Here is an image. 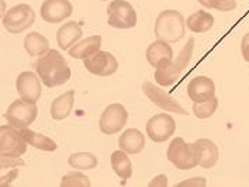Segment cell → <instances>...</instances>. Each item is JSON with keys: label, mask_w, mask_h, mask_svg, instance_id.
Wrapping results in <instances>:
<instances>
[{"label": "cell", "mask_w": 249, "mask_h": 187, "mask_svg": "<svg viewBox=\"0 0 249 187\" xmlns=\"http://www.w3.org/2000/svg\"><path fill=\"white\" fill-rule=\"evenodd\" d=\"M154 31L157 40H163L169 44L180 41L186 33V20L183 14L178 10L160 12L155 20Z\"/></svg>", "instance_id": "obj_3"}, {"label": "cell", "mask_w": 249, "mask_h": 187, "mask_svg": "<svg viewBox=\"0 0 249 187\" xmlns=\"http://www.w3.org/2000/svg\"><path fill=\"white\" fill-rule=\"evenodd\" d=\"M24 50L30 56L39 58L50 51V41L37 31H31L24 38Z\"/></svg>", "instance_id": "obj_21"}, {"label": "cell", "mask_w": 249, "mask_h": 187, "mask_svg": "<svg viewBox=\"0 0 249 187\" xmlns=\"http://www.w3.org/2000/svg\"><path fill=\"white\" fill-rule=\"evenodd\" d=\"M34 68L42 83L50 89L62 86L71 79L72 75L66 59L56 50H50L45 55L37 58Z\"/></svg>", "instance_id": "obj_1"}, {"label": "cell", "mask_w": 249, "mask_h": 187, "mask_svg": "<svg viewBox=\"0 0 249 187\" xmlns=\"http://www.w3.org/2000/svg\"><path fill=\"white\" fill-rule=\"evenodd\" d=\"M127 121H128L127 108L120 103H114L103 110L99 120V128L106 135H113L120 133L125 127Z\"/></svg>", "instance_id": "obj_9"}, {"label": "cell", "mask_w": 249, "mask_h": 187, "mask_svg": "<svg viewBox=\"0 0 249 187\" xmlns=\"http://www.w3.org/2000/svg\"><path fill=\"white\" fill-rule=\"evenodd\" d=\"M241 53H242V58L249 62V33H247L241 41Z\"/></svg>", "instance_id": "obj_33"}, {"label": "cell", "mask_w": 249, "mask_h": 187, "mask_svg": "<svg viewBox=\"0 0 249 187\" xmlns=\"http://www.w3.org/2000/svg\"><path fill=\"white\" fill-rule=\"evenodd\" d=\"M73 104H75V90H68L64 94L58 96L51 103V108H50L51 117L55 121L65 120L72 113Z\"/></svg>", "instance_id": "obj_19"}, {"label": "cell", "mask_w": 249, "mask_h": 187, "mask_svg": "<svg viewBox=\"0 0 249 187\" xmlns=\"http://www.w3.org/2000/svg\"><path fill=\"white\" fill-rule=\"evenodd\" d=\"M92 183L86 174L80 173V170L66 173L61 180V187H90Z\"/></svg>", "instance_id": "obj_28"}, {"label": "cell", "mask_w": 249, "mask_h": 187, "mask_svg": "<svg viewBox=\"0 0 249 187\" xmlns=\"http://www.w3.org/2000/svg\"><path fill=\"white\" fill-rule=\"evenodd\" d=\"M102 1H106V0H102Z\"/></svg>", "instance_id": "obj_36"}, {"label": "cell", "mask_w": 249, "mask_h": 187, "mask_svg": "<svg viewBox=\"0 0 249 187\" xmlns=\"http://www.w3.org/2000/svg\"><path fill=\"white\" fill-rule=\"evenodd\" d=\"M203 7H206V9H211V1L213 0H197Z\"/></svg>", "instance_id": "obj_35"}, {"label": "cell", "mask_w": 249, "mask_h": 187, "mask_svg": "<svg viewBox=\"0 0 249 187\" xmlns=\"http://www.w3.org/2000/svg\"><path fill=\"white\" fill-rule=\"evenodd\" d=\"M68 163L76 170H90L97 166V158L90 152H78L68 158Z\"/></svg>", "instance_id": "obj_26"}, {"label": "cell", "mask_w": 249, "mask_h": 187, "mask_svg": "<svg viewBox=\"0 0 249 187\" xmlns=\"http://www.w3.org/2000/svg\"><path fill=\"white\" fill-rule=\"evenodd\" d=\"M187 94L195 103L207 102L215 97V83L209 76H196L187 85Z\"/></svg>", "instance_id": "obj_15"}, {"label": "cell", "mask_w": 249, "mask_h": 187, "mask_svg": "<svg viewBox=\"0 0 249 187\" xmlns=\"http://www.w3.org/2000/svg\"><path fill=\"white\" fill-rule=\"evenodd\" d=\"M168 160L176 169L190 170L200 163V149L196 142L187 144L183 138L176 136L171 141L166 152Z\"/></svg>", "instance_id": "obj_4"}, {"label": "cell", "mask_w": 249, "mask_h": 187, "mask_svg": "<svg viewBox=\"0 0 249 187\" xmlns=\"http://www.w3.org/2000/svg\"><path fill=\"white\" fill-rule=\"evenodd\" d=\"M168 186V177L165 174H159L154 177L149 183V187H166Z\"/></svg>", "instance_id": "obj_34"}, {"label": "cell", "mask_w": 249, "mask_h": 187, "mask_svg": "<svg viewBox=\"0 0 249 187\" xmlns=\"http://www.w3.org/2000/svg\"><path fill=\"white\" fill-rule=\"evenodd\" d=\"M82 35H83V30L78 21H68L59 27L56 33L58 47L64 51H68L69 48H72L76 42L80 41Z\"/></svg>", "instance_id": "obj_16"}, {"label": "cell", "mask_w": 249, "mask_h": 187, "mask_svg": "<svg viewBox=\"0 0 249 187\" xmlns=\"http://www.w3.org/2000/svg\"><path fill=\"white\" fill-rule=\"evenodd\" d=\"M41 83H42V80L37 72L27 70V72H23L18 75V78L16 80V89L21 99L37 104V102L41 97V92H42Z\"/></svg>", "instance_id": "obj_13"}, {"label": "cell", "mask_w": 249, "mask_h": 187, "mask_svg": "<svg viewBox=\"0 0 249 187\" xmlns=\"http://www.w3.org/2000/svg\"><path fill=\"white\" fill-rule=\"evenodd\" d=\"M36 12L28 4H16L3 16V27L12 34H21L34 24Z\"/></svg>", "instance_id": "obj_6"}, {"label": "cell", "mask_w": 249, "mask_h": 187, "mask_svg": "<svg viewBox=\"0 0 249 187\" xmlns=\"http://www.w3.org/2000/svg\"><path fill=\"white\" fill-rule=\"evenodd\" d=\"M24 165V160L20 159V156H1V169H14L17 166H23Z\"/></svg>", "instance_id": "obj_31"}, {"label": "cell", "mask_w": 249, "mask_h": 187, "mask_svg": "<svg viewBox=\"0 0 249 187\" xmlns=\"http://www.w3.org/2000/svg\"><path fill=\"white\" fill-rule=\"evenodd\" d=\"M142 90H144L145 96L159 108L169 111V113H176V114H189L183 107L180 106L173 97L166 93L165 90H162L159 86H157L152 82H144L142 85Z\"/></svg>", "instance_id": "obj_12"}, {"label": "cell", "mask_w": 249, "mask_h": 187, "mask_svg": "<svg viewBox=\"0 0 249 187\" xmlns=\"http://www.w3.org/2000/svg\"><path fill=\"white\" fill-rule=\"evenodd\" d=\"M165 58H173L171 44L163 40H155L146 50V61L151 67H157L159 61Z\"/></svg>", "instance_id": "obj_24"}, {"label": "cell", "mask_w": 249, "mask_h": 187, "mask_svg": "<svg viewBox=\"0 0 249 187\" xmlns=\"http://www.w3.org/2000/svg\"><path fill=\"white\" fill-rule=\"evenodd\" d=\"M193 48H195V40L192 37L186 42V45L176 58H165L159 61V64L155 67V80L159 86L169 87L180 79L182 73L190 64Z\"/></svg>", "instance_id": "obj_2"}, {"label": "cell", "mask_w": 249, "mask_h": 187, "mask_svg": "<svg viewBox=\"0 0 249 187\" xmlns=\"http://www.w3.org/2000/svg\"><path fill=\"white\" fill-rule=\"evenodd\" d=\"M17 174H18V169H17V168H14L13 170H10L9 173L3 174V176H1V180H0V185H1V187L10 186V185H12V182L16 180Z\"/></svg>", "instance_id": "obj_32"}, {"label": "cell", "mask_w": 249, "mask_h": 187, "mask_svg": "<svg viewBox=\"0 0 249 187\" xmlns=\"http://www.w3.org/2000/svg\"><path fill=\"white\" fill-rule=\"evenodd\" d=\"M27 141L21 130L10 124L1 125L0 128V155L1 156H23L27 152Z\"/></svg>", "instance_id": "obj_8"}, {"label": "cell", "mask_w": 249, "mask_h": 187, "mask_svg": "<svg viewBox=\"0 0 249 187\" xmlns=\"http://www.w3.org/2000/svg\"><path fill=\"white\" fill-rule=\"evenodd\" d=\"M102 35H92V37H88L85 40H80L76 42L72 48L68 50V53L71 58H75V59H88L89 56H92L96 52L100 51V47H102Z\"/></svg>", "instance_id": "obj_18"}, {"label": "cell", "mask_w": 249, "mask_h": 187, "mask_svg": "<svg viewBox=\"0 0 249 187\" xmlns=\"http://www.w3.org/2000/svg\"><path fill=\"white\" fill-rule=\"evenodd\" d=\"M108 26L118 30H128L137 26V12L131 3L125 0H113L107 6Z\"/></svg>", "instance_id": "obj_7"}, {"label": "cell", "mask_w": 249, "mask_h": 187, "mask_svg": "<svg viewBox=\"0 0 249 187\" xmlns=\"http://www.w3.org/2000/svg\"><path fill=\"white\" fill-rule=\"evenodd\" d=\"M38 117V107L34 103H30L24 99H17L9 106L4 119L7 120V124L13 125L18 130L28 128L36 119Z\"/></svg>", "instance_id": "obj_5"}, {"label": "cell", "mask_w": 249, "mask_h": 187, "mask_svg": "<svg viewBox=\"0 0 249 187\" xmlns=\"http://www.w3.org/2000/svg\"><path fill=\"white\" fill-rule=\"evenodd\" d=\"M211 9L218 12H232L236 9V0H213Z\"/></svg>", "instance_id": "obj_29"}, {"label": "cell", "mask_w": 249, "mask_h": 187, "mask_svg": "<svg viewBox=\"0 0 249 187\" xmlns=\"http://www.w3.org/2000/svg\"><path fill=\"white\" fill-rule=\"evenodd\" d=\"M73 13V6L69 0H45L41 6V17L50 24L65 21Z\"/></svg>", "instance_id": "obj_14"}, {"label": "cell", "mask_w": 249, "mask_h": 187, "mask_svg": "<svg viewBox=\"0 0 249 187\" xmlns=\"http://www.w3.org/2000/svg\"><path fill=\"white\" fill-rule=\"evenodd\" d=\"M21 134H23L24 139L27 141V144L31 145V147L41 149V151H47V152H53V151L58 149V144L53 139H51L50 136H47V135L36 133V131H33L30 128L21 130Z\"/></svg>", "instance_id": "obj_25"}, {"label": "cell", "mask_w": 249, "mask_h": 187, "mask_svg": "<svg viewBox=\"0 0 249 187\" xmlns=\"http://www.w3.org/2000/svg\"><path fill=\"white\" fill-rule=\"evenodd\" d=\"M118 147L128 155H137L145 148V135L137 128H128L120 135Z\"/></svg>", "instance_id": "obj_17"}, {"label": "cell", "mask_w": 249, "mask_h": 187, "mask_svg": "<svg viewBox=\"0 0 249 187\" xmlns=\"http://www.w3.org/2000/svg\"><path fill=\"white\" fill-rule=\"evenodd\" d=\"M217 108H218V99L215 96V97H213L207 102H201V103H195L193 102V108L192 110H193V114L196 116L197 119L204 120V119H210L211 116H214Z\"/></svg>", "instance_id": "obj_27"}, {"label": "cell", "mask_w": 249, "mask_h": 187, "mask_svg": "<svg viewBox=\"0 0 249 187\" xmlns=\"http://www.w3.org/2000/svg\"><path fill=\"white\" fill-rule=\"evenodd\" d=\"M214 17L213 14H210L209 12H204V10H198L196 13L190 14L186 20V27L192 31V33H196V34H200V33H207L210 31L211 28L214 27Z\"/></svg>", "instance_id": "obj_22"}, {"label": "cell", "mask_w": 249, "mask_h": 187, "mask_svg": "<svg viewBox=\"0 0 249 187\" xmlns=\"http://www.w3.org/2000/svg\"><path fill=\"white\" fill-rule=\"evenodd\" d=\"M176 130V122L171 114L159 113L151 117L146 122V134L151 141L162 144L166 142Z\"/></svg>", "instance_id": "obj_10"}, {"label": "cell", "mask_w": 249, "mask_h": 187, "mask_svg": "<svg viewBox=\"0 0 249 187\" xmlns=\"http://www.w3.org/2000/svg\"><path fill=\"white\" fill-rule=\"evenodd\" d=\"M111 168L114 170V173L117 174L120 179L123 180H128L132 176V163L130 158H128V153L123 149H118L114 151L111 153Z\"/></svg>", "instance_id": "obj_23"}, {"label": "cell", "mask_w": 249, "mask_h": 187, "mask_svg": "<svg viewBox=\"0 0 249 187\" xmlns=\"http://www.w3.org/2000/svg\"><path fill=\"white\" fill-rule=\"evenodd\" d=\"M83 64L89 73L102 78L114 75L118 69V61L116 59V56L107 51L96 52L88 59H85Z\"/></svg>", "instance_id": "obj_11"}, {"label": "cell", "mask_w": 249, "mask_h": 187, "mask_svg": "<svg viewBox=\"0 0 249 187\" xmlns=\"http://www.w3.org/2000/svg\"><path fill=\"white\" fill-rule=\"evenodd\" d=\"M178 187H206L207 186V180L204 177H190L186 179L183 182L178 183Z\"/></svg>", "instance_id": "obj_30"}, {"label": "cell", "mask_w": 249, "mask_h": 187, "mask_svg": "<svg viewBox=\"0 0 249 187\" xmlns=\"http://www.w3.org/2000/svg\"><path fill=\"white\" fill-rule=\"evenodd\" d=\"M196 144L198 145L200 149V163L198 166H201L203 169H210L214 168L218 162V156H220V151L215 142H213L211 139H197Z\"/></svg>", "instance_id": "obj_20"}]
</instances>
